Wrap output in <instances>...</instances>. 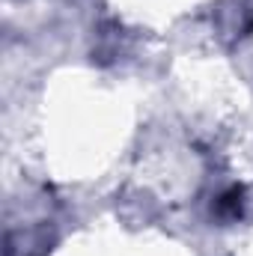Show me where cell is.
Segmentation results:
<instances>
[{"label":"cell","mask_w":253,"mask_h":256,"mask_svg":"<svg viewBox=\"0 0 253 256\" xmlns=\"http://www.w3.org/2000/svg\"><path fill=\"white\" fill-rule=\"evenodd\" d=\"M218 214H224V218L242 214V188H230V191L218 200Z\"/></svg>","instance_id":"6da1fadb"}]
</instances>
